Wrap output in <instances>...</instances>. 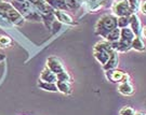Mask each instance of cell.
I'll list each match as a JSON object with an SVG mask.
<instances>
[{"label": "cell", "instance_id": "obj_1", "mask_svg": "<svg viewBox=\"0 0 146 115\" xmlns=\"http://www.w3.org/2000/svg\"><path fill=\"white\" fill-rule=\"evenodd\" d=\"M117 27H118L117 26V17L114 14H105L98 22L96 27H95V32H96V35L106 39L107 35Z\"/></svg>", "mask_w": 146, "mask_h": 115}, {"label": "cell", "instance_id": "obj_2", "mask_svg": "<svg viewBox=\"0 0 146 115\" xmlns=\"http://www.w3.org/2000/svg\"><path fill=\"white\" fill-rule=\"evenodd\" d=\"M0 15L16 26H22L25 20L12 3L9 2H0Z\"/></svg>", "mask_w": 146, "mask_h": 115}, {"label": "cell", "instance_id": "obj_3", "mask_svg": "<svg viewBox=\"0 0 146 115\" xmlns=\"http://www.w3.org/2000/svg\"><path fill=\"white\" fill-rule=\"evenodd\" d=\"M113 51L114 50L110 47V42H99L93 47V55L94 57H95V59L101 65L104 66L105 63L108 61V59H110Z\"/></svg>", "mask_w": 146, "mask_h": 115}, {"label": "cell", "instance_id": "obj_4", "mask_svg": "<svg viewBox=\"0 0 146 115\" xmlns=\"http://www.w3.org/2000/svg\"><path fill=\"white\" fill-rule=\"evenodd\" d=\"M113 12L116 17H121V16H131L133 11L131 10L130 5L127 0H117L113 5Z\"/></svg>", "mask_w": 146, "mask_h": 115}, {"label": "cell", "instance_id": "obj_5", "mask_svg": "<svg viewBox=\"0 0 146 115\" xmlns=\"http://www.w3.org/2000/svg\"><path fill=\"white\" fill-rule=\"evenodd\" d=\"M47 68L51 70L53 73H55L56 75L66 71V68L64 67L62 61L58 57H54V56H51L47 59Z\"/></svg>", "mask_w": 146, "mask_h": 115}, {"label": "cell", "instance_id": "obj_6", "mask_svg": "<svg viewBox=\"0 0 146 115\" xmlns=\"http://www.w3.org/2000/svg\"><path fill=\"white\" fill-rule=\"evenodd\" d=\"M106 76L111 82H125L129 81V75L123 73L120 70H110L106 71Z\"/></svg>", "mask_w": 146, "mask_h": 115}, {"label": "cell", "instance_id": "obj_7", "mask_svg": "<svg viewBox=\"0 0 146 115\" xmlns=\"http://www.w3.org/2000/svg\"><path fill=\"white\" fill-rule=\"evenodd\" d=\"M130 29L133 31V33L135 35L136 37H141L142 32V24L140 17L137 16V14H132L130 16Z\"/></svg>", "mask_w": 146, "mask_h": 115}, {"label": "cell", "instance_id": "obj_8", "mask_svg": "<svg viewBox=\"0 0 146 115\" xmlns=\"http://www.w3.org/2000/svg\"><path fill=\"white\" fill-rule=\"evenodd\" d=\"M53 14L55 16V20H58L61 23L67 24V25H76V22L73 20V17L69 15V14H67V13H65L64 11L54 10Z\"/></svg>", "mask_w": 146, "mask_h": 115}, {"label": "cell", "instance_id": "obj_9", "mask_svg": "<svg viewBox=\"0 0 146 115\" xmlns=\"http://www.w3.org/2000/svg\"><path fill=\"white\" fill-rule=\"evenodd\" d=\"M136 36L133 33V31L131 30L129 27H127V28H122V29H120V39L122 42H125L127 43L128 45H131L132 44V42L134 40V38Z\"/></svg>", "mask_w": 146, "mask_h": 115}, {"label": "cell", "instance_id": "obj_10", "mask_svg": "<svg viewBox=\"0 0 146 115\" xmlns=\"http://www.w3.org/2000/svg\"><path fill=\"white\" fill-rule=\"evenodd\" d=\"M118 63H119V57H118V52L113 51L111 55H110L108 61L103 66L105 71H110V70H115L118 67Z\"/></svg>", "mask_w": 146, "mask_h": 115}, {"label": "cell", "instance_id": "obj_11", "mask_svg": "<svg viewBox=\"0 0 146 115\" xmlns=\"http://www.w3.org/2000/svg\"><path fill=\"white\" fill-rule=\"evenodd\" d=\"M40 81L47 82V83H56L58 82V76L55 73H53L51 70L46 68L42 70L41 74H40Z\"/></svg>", "mask_w": 146, "mask_h": 115}, {"label": "cell", "instance_id": "obj_12", "mask_svg": "<svg viewBox=\"0 0 146 115\" xmlns=\"http://www.w3.org/2000/svg\"><path fill=\"white\" fill-rule=\"evenodd\" d=\"M44 1H46V3H47L51 9H53V10L65 11L68 9L65 0H44Z\"/></svg>", "mask_w": 146, "mask_h": 115}, {"label": "cell", "instance_id": "obj_13", "mask_svg": "<svg viewBox=\"0 0 146 115\" xmlns=\"http://www.w3.org/2000/svg\"><path fill=\"white\" fill-rule=\"evenodd\" d=\"M118 91L123 96H130L134 93V87L129 81L120 82L119 86H118Z\"/></svg>", "mask_w": 146, "mask_h": 115}, {"label": "cell", "instance_id": "obj_14", "mask_svg": "<svg viewBox=\"0 0 146 115\" xmlns=\"http://www.w3.org/2000/svg\"><path fill=\"white\" fill-rule=\"evenodd\" d=\"M131 48H133V50H135V51H139V52L145 51L146 45H145V43H144V41H143L142 37L134 38V40H133L132 44H131Z\"/></svg>", "mask_w": 146, "mask_h": 115}, {"label": "cell", "instance_id": "obj_15", "mask_svg": "<svg viewBox=\"0 0 146 115\" xmlns=\"http://www.w3.org/2000/svg\"><path fill=\"white\" fill-rule=\"evenodd\" d=\"M56 87H58V90L61 91L62 94L65 95H69L72 93V86H70V83H67V82H61V81H58L56 82Z\"/></svg>", "mask_w": 146, "mask_h": 115}, {"label": "cell", "instance_id": "obj_16", "mask_svg": "<svg viewBox=\"0 0 146 115\" xmlns=\"http://www.w3.org/2000/svg\"><path fill=\"white\" fill-rule=\"evenodd\" d=\"M120 39V28H115L114 30H111V31L107 35V37H106V41L110 42V43H113V42H116L118 41Z\"/></svg>", "mask_w": 146, "mask_h": 115}, {"label": "cell", "instance_id": "obj_17", "mask_svg": "<svg viewBox=\"0 0 146 115\" xmlns=\"http://www.w3.org/2000/svg\"><path fill=\"white\" fill-rule=\"evenodd\" d=\"M38 86L43 90H47V91H58V87H56L55 83H47V82L40 81L38 83Z\"/></svg>", "mask_w": 146, "mask_h": 115}, {"label": "cell", "instance_id": "obj_18", "mask_svg": "<svg viewBox=\"0 0 146 115\" xmlns=\"http://www.w3.org/2000/svg\"><path fill=\"white\" fill-rule=\"evenodd\" d=\"M129 25H130V16L117 17V26H118V28H120V29L127 28Z\"/></svg>", "mask_w": 146, "mask_h": 115}, {"label": "cell", "instance_id": "obj_19", "mask_svg": "<svg viewBox=\"0 0 146 115\" xmlns=\"http://www.w3.org/2000/svg\"><path fill=\"white\" fill-rule=\"evenodd\" d=\"M127 1L130 5L131 10L133 11V13L136 14V12L140 10V7H141V0H127Z\"/></svg>", "mask_w": 146, "mask_h": 115}, {"label": "cell", "instance_id": "obj_20", "mask_svg": "<svg viewBox=\"0 0 146 115\" xmlns=\"http://www.w3.org/2000/svg\"><path fill=\"white\" fill-rule=\"evenodd\" d=\"M58 76V81H61V82H67V83H72V76L70 74L68 73L67 71H64L62 73H60L56 75Z\"/></svg>", "mask_w": 146, "mask_h": 115}, {"label": "cell", "instance_id": "obj_21", "mask_svg": "<svg viewBox=\"0 0 146 115\" xmlns=\"http://www.w3.org/2000/svg\"><path fill=\"white\" fill-rule=\"evenodd\" d=\"M11 39L8 36H0V47L3 48V47L9 46L11 44Z\"/></svg>", "mask_w": 146, "mask_h": 115}, {"label": "cell", "instance_id": "obj_22", "mask_svg": "<svg viewBox=\"0 0 146 115\" xmlns=\"http://www.w3.org/2000/svg\"><path fill=\"white\" fill-rule=\"evenodd\" d=\"M120 115H134L135 114V111L134 109H132L131 107H123L121 110L119 111Z\"/></svg>", "mask_w": 146, "mask_h": 115}, {"label": "cell", "instance_id": "obj_23", "mask_svg": "<svg viewBox=\"0 0 146 115\" xmlns=\"http://www.w3.org/2000/svg\"><path fill=\"white\" fill-rule=\"evenodd\" d=\"M65 2H66V5H67L68 8H70V9H76V8H78V3H77L76 0H65Z\"/></svg>", "mask_w": 146, "mask_h": 115}, {"label": "cell", "instance_id": "obj_24", "mask_svg": "<svg viewBox=\"0 0 146 115\" xmlns=\"http://www.w3.org/2000/svg\"><path fill=\"white\" fill-rule=\"evenodd\" d=\"M140 10L143 12V13H145L146 14V1L144 2H141V7H140Z\"/></svg>", "mask_w": 146, "mask_h": 115}, {"label": "cell", "instance_id": "obj_25", "mask_svg": "<svg viewBox=\"0 0 146 115\" xmlns=\"http://www.w3.org/2000/svg\"><path fill=\"white\" fill-rule=\"evenodd\" d=\"M141 36L146 38V27H143L142 28V32H141Z\"/></svg>", "mask_w": 146, "mask_h": 115}, {"label": "cell", "instance_id": "obj_26", "mask_svg": "<svg viewBox=\"0 0 146 115\" xmlns=\"http://www.w3.org/2000/svg\"><path fill=\"white\" fill-rule=\"evenodd\" d=\"M5 59V56L3 55V54H1V53H0V63H1V61H3Z\"/></svg>", "mask_w": 146, "mask_h": 115}, {"label": "cell", "instance_id": "obj_27", "mask_svg": "<svg viewBox=\"0 0 146 115\" xmlns=\"http://www.w3.org/2000/svg\"><path fill=\"white\" fill-rule=\"evenodd\" d=\"M134 115H146V114H145V113H142V112H139V113H136V112H135V114H134Z\"/></svg>", "mask_w": 146, "mask_h": 115}, {"label": "cell", "instance_id": "obj_28", "mask_svg": "<svg viewBox=\"0 0 146 115\" xmlns=\"http://www.w3.org/2000/svg\"><path fill=\"white\" fill-rule=\"evenodd\" d=\"M17 2H24V1H26V0H15Z\"/></svg>", "mask_w": 146, "mask_h": 115}, {"label": "cell", "instance_id": "obj_29", "mask_svg": "<svg viewBox=\"0 0 146 115\" xmlns=\"http://www.w3.org/2000/svg\"><path fill=\"white\" fill-rule=\"evenodd\" d=\"M90 2H94V1H99V0H89Z\"/></svg>", "mask_w": 146, "mask_h": 115}]
</instances>
